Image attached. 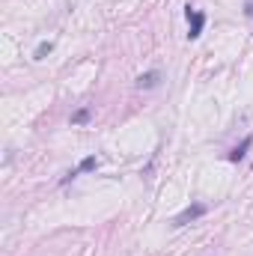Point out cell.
<instances>
[{"label":"cell","mask_w":253,"mask_h":256,"mask_svg":"<svg viewBox=\"0 0 253 256\" xmlns=\"http://www.w3.org/2000/svg\"><path fill=\"white\" fill-rule=\"evenodd\" d=\"M90 116H92V110H90V108H80L78 114H72V126H86Z\"/></svg>","instance_id":"7"},{"label":"cell","mask_w":253,"mask_h":256,"mask_svg":"<svg viewBox=\"0 0 253 256\" xmlns=\"http://www.w3.org/2000/svg\"><path fill=\"white\" fill-rule=\"evenodd\" d=\"M185 21H188V39H200L202 27H206V12L194 9V6H185Z\"/></svg>","instance_id":"1"},{"label":"cell","mask_w":253,"mask_h":256,"mask_svg":"<svg viewBox=\"0 0 253 256\" xmlns=\"http://www.w3.org/2000/svg\"><path fill=\"white\" fill-rule=\"evenodd\" d=\"M208 208H206V202H194V206H188L182 214H176L173 218V226H188L190 220H196V218H202Z\"/></svg>","instance_id":"2"},{"label":"cell","mask_w":253,"mask_h":256,"mask_svg":"<svg viewBox=\"0 0 253 256\" xmlns=\"http://www.w3.org/2000/svg\"><path fill=\"white\" fill-rule=\"evenodd\" d=\"M158 84H161V72H158V68H152V72H143V74L137 78V86H140V90H155Z\"/></svg>","instance_id":"4"},{"label":"cell","mask_w":253,"mask_h":256,"mask_svg":"<svg viewBox=\"0 0 253 256\" xmlns=\"http://www.w3.org/2000/svg\"><path fill=\"white\" fill-rule=\"evenodd\" d=\"M96 167H98V158H96V155H86V158H84V161H80L74 170H68L63 179H60V185H68V182H72V179H78L80 173H92Z\"/></svg>","instance_id":"3"},{"label":"cell","mask_w":253,"mask_h":256,"mask_svg":"<svg viewBox=\"0 0 253 256\" xmlns=\"http://www.w3.org/2000/svg\"><path fill=\"white\" fill-rule=\"evenodd\" d=\"M51 51H54V42H39V45H36V51H33V60H45Z\"/></svg>","instance_id":"6"},{"label":"cell","mask_w":253,"mask_h":256,"mask_svg":"<svg viewBox=\"0 0 253 256\" xmlns=\"http://www.w3.org/2000/svg\"><path fill=\"white\" fill-rule=\"evenodd\" d=\"M250 146H253V137L248 134V137H244V140H242V143H238V146H236L232 152H230V161H232V164L244 161V155H248V149H250Z\"/></svg>","instance_id":"5"}]
</instances>
